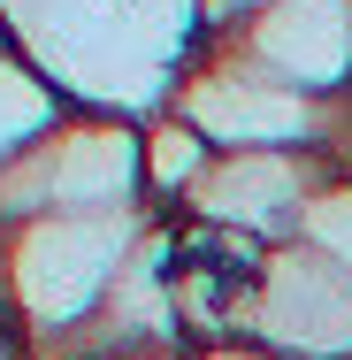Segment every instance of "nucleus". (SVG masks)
<instances>
[{
  "mask_svg": "<svg viewBox=\"0 0 352 360\" xmlns=\"http://www.w3.org/2000/svg\"><path fill=\"white\" fill-rule=\"evenodd\" d=\"M145 245L138 207L123 215H39L15 222V245H8V299L15 314L39 330V338H70L84 330L115 276L131 269V253Z\"/></svg>",
  "mask_w": 352,
  "mask_h": 360,
  "instance_id": "f257e3e1",
  "label": "nucleus"
},
{
  "mask_svg": "<svg viewBox=\"0 0 352 360\" xmlns=\"http://www.w3.org/2000/svg\"><path fill=\"white\" fill-rule=\"evenodd\" d=\"M145 192V139L107 115H62L0 169V222L39 215H123Z\"/></svg>",
  "mask_w": 352,
  "mask_h": 360,
  "instance_id": "f03ea898",
  "label": "nucleus"
},
{
  "mask_svg": "<svg viewBox=\"0 0 352 360\" xmlns=\"http://www.w3.org/2000/svg\"><path fill=\"white\" fill-rule=\"evenodd\" d=\"M237 338L283 360H352V276L299 238L268 245L237 291Z\"/></svg>",
  "mask_w": 352,
  "mask_h": 360,
  "instance_id": "7ed1b4c3",
  "label": "nucleus"
},
{
  "mask_svg": "<svg viewBox=\"0 0 352 360\" xmlns=\"http://www.w3.org/2000/svg\"><path fill=\"white\" fill-rule=\"evenodd\" d=\"M322 184H330L322 153H214L184 207L214 230H245V238L283 245Z\"/></svg>",
  "mask_w": 352,
  "mask_h": 360,
  "instance_id": "20e7f679",
  "label": "nucleus"
},
{
  "mask_svg": "<svg viewBox=\"0 0 352 360\" xmlns=\"http://www.w3.org/2000/svg\"><path fill=\"white\" fill-rule=\"evenodd\" d=\"M237 62L299 92H352V0H276L237 23Z\"/></svg>",
  "mask_w": 352,
  "mask_h": 360,
  "instance_id": "39448f33",
  "label": "nucleus"
},
{
  "mask_svg": "<svg viewBox=\"0 0 352 360\" xmlns=\"http://www.w3.org/2000/svg\"><path fill=\"white\" fill-rule=\"evenodd\" d=\"M62 123V100H54V84H39V77L23 70L15 54H0V169L23 153L31 139H46Z\"/></svg>",
  "mask_w": 352,
  "mask_h": 360,
  "instance_id": "423d86ee",
  "label": "nucleus"
},
{
  "mask_svg": "<svg viewBox=\"0 0 352 360\" xmlns=\"http://www.w3.org/2000/svg\"><path fill=\"white\" fill-rule=\"evenodd\" d=\"M207 161H214V146L169 108V115L145 131V192H176V200H192V184L207 176Z\"/></svg>",
  "mask_w": 352,
  "mask_h": 360,
  "instance_id": "0eeeda50",
  "label": "nucleus"
},
{
  "mask_svg": "<svg viewBox=\"0 0 352 360\" xmlns=\"http://www.w3.org/2000/svg\"><path fill=\"white\" fill-rule=\"evenodd\" d=\"M291 238L314 245L330 269H345V276H352V176H330V184L306 200V215H299Z\"/></svg>",
  "mask_w": 352,
  "mask_h": 360,
  "instance_id": "6e6552de",
  "label": "nucleus"
},
{
  "mask_svg": "<svg viewBox=\"0 0 352 360\" xmlns=\"http://www.w3.org/2000/svg\"><path fill=\"white\" fill-rule=\"evenodd\" d=\"M261 8H276V0H200V23H214V31L222 23H253Z\"/></svg>",
  "mask_w": 352,
  "mask_h": 360,
  "instance_id": "1a4fd4ad",
  "label": "nucleus"
},
{
  "mask_svg": "<svg viewBox=\"0 0 352 360\" xmlns=\"http://www.w3.org/2000/svg\"><path fill=\"white\" fill-rule=\"evenodd\" d=\"M200 360H283V353H268V345H245V338H237V345H207Z\"/></svg>",
  "mask_w": 352,
  "mask_h": 360,
  "instance_id": "9d476101",
  "label": "nucleus"
},
{
  "mask_svg": "<svg viewBox=\"0 0 352 360\" xmlns=\"http://www.w3.org/2000/svg\"><path fill=\"white\" fill-rule=\"evenodd\" d=\"M123 360H184L176 345H161V353H123Z\"/></svg>",
  "mask_w": 352,
  "mask_h": 360,
  "instance_id": "9b49d317",
  "label": "nucleus"
}]
</instances>
